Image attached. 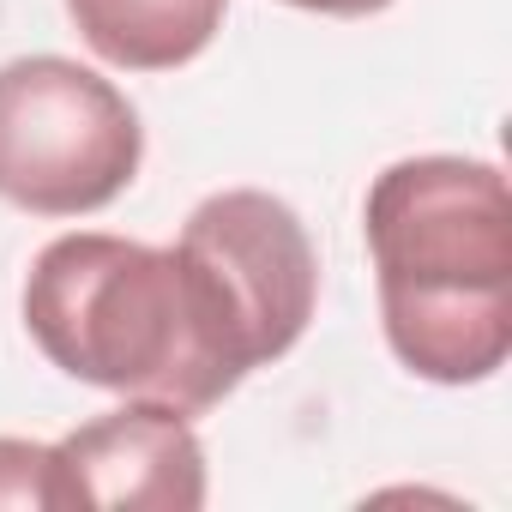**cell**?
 Returning a JSON list of instances; mask_svg holds the SVG:
<instances>
[{
  "mask_svg": "<svg viewBox=\"0 0 512 512\" xmlns=\"http://www.w3.org/2000/svg\"><path fill=\"white\" fill-rule=\"evenodd\" d=\"M61 512H199L205 506V446L193 416L157 398H127L55 440Z\"/></svg>",
  "mask_w": 512,
  "mask_h": 512,
  "instance_id": "cell-5",
  "label": "cell"
},
{
  "mask_svg": "<svg viewBox=\"0 0 512 512\" xmlns=\"http://www.w3.org/2000/svg\"><path fill=\"white\" fill-rule=\"evenodd\" d=\"M19 308L31 344L79 386L199 416L247 380L175 247L103 229L55 235L31 260Z\"/></svg>",
  "mask_w": 512,
  "mask_h": 512,
  "instance_id": "cell-2",
  "label": "cell"
},
{
  "mask_svg": "<svg viewBox=\"0 0 512 512\" xmlns=\"http://www.w3.org/2000/svg\"><path fill=\"white\" fill-rule=\"evenodd\" d=\"M0 506L61 512V464H55V446L0 434Z\"/></svg>",
  "mask_w": 512,
  "mask_h": 512,
  "instance_id": "cell-7",
  "label": "cell"
},
{
  "mask_svg": "<svg viewBox=\"0 0 512 512\" xmlns=\"http://www.w3.org/2000/svg\"><path fill=\"white\" fill-rule=\"evenodd\" d=\"M284 7H302V13H326V19H368V13H386L392 0H284Z\"/></svg>",
  "mask_w": 512,
  "mask_h": 512,
  "instance_id": "cell-8",
  "label": "cell"
},
{
  "mask_svg": "<svg viewBox=\"0 0 512 512\" xmlns=\"http://www.w3.org/2000/svg\"><path fill=\"white\" fill-rule=\"evenodd\" d=\"M229 0H67L85 49L121 73H175L223 31Z\"/></svg>",
  "mask_w": 512,
  "mask_h": 512,
  "instance_id": "cell-6",
  "label": "cell"
},
{
  "mask_svg": "<svg viewBox=\"0 0 512 512\" xmlns=\"http://www.w3.org/2000/svg\"><path fill=\"white\" fill-rule=\"evenodd\" d=\"M145 163L139 109L67 55L0 67V199L31 217H91Z\"/></svg>",
  "mask_w": 512,
  "mask_h": 512,
  "instance_id": "cell-3",
  "label": "cell"
},
{
  "mask_svg": "<svg viewBox=\"0 0 512 512\" xmlns=\"http://www.w3.org/2000/svg\"><path fill=\"white\" fill-rule=\"evenodd\" d=\"M362 235L392 356L434 386H482L512 356V193L482 157H398Z\"/></svg>",
  "mask_w": 512,
  "mask_h": 512,
  "instance_id": "cell-1",
  "label": "cell"
},
{
  "mask_svg": "<svg viewBox=\"0 0 512 512\" xmlns=\"http://www.w3.org/2000/svg\"><path fill=\"white\" fill-rule=\"evenodd\" d=\"M211 326L241 374L284 362L320 308V253L296 205L260 187H229L187 211L175 235Z\"/></svg>",
  "mask_w": 512,
  "mask_h": 512,
  "instance_id": "cell-4",
  "label": "cell"
}]
</instances>
